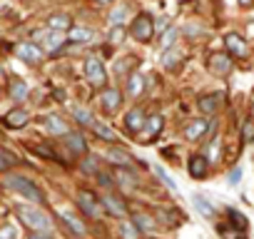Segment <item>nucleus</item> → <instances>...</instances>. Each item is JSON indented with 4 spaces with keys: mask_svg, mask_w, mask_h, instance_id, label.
<instances>
[{
    "mask_svg": "<svg viewBox=\"0 0 254 239\" xmlns=\"http://www.w3.org/2000/svg\"><path fill=\"white\" fill-rule=\"evenodd\" d=\"M5 184H8L13 192H18L20 197H25V199L35 202V204H43V202H45V194H43V189H40V187H35V184H33V179H28V177L10 175V177L5 179Z\"/></svg>",
    "mask_w": 254,
    "mask_h": 239,
    "instance_id": "f257e3e1",
    "label": "nucleus"
},
{
    "mask_svg": "<svg viewBox=\"0 0 254 239\" xmlns=\"http://www.w3.org/2000/svg\"><path fill=\"white\" fill-rule=\"evenodd\" d=\"M15 214H18V219H20L28 229H33V232H48V229H50L48 214L40 212V209H35V207L20 204V207H15Z\"/></svg>",
    "mask_w": 254,
    "mask_h": 239,
    "instance_id": "f03ea898",
    "label": "nucleus"
},
{
    "mask_svg": "<svg viewBox=\"0 0 254 239\" xmlns=\"http://www.w3.org/2000/svg\"><path fill=\"white\" fill-rule=\"evenodd\" d=\"M85 77H87V82H90L95 90H102V87L107 85V72H105L102 60L87 58V60H85Z\"/></svg>",
    "mask_w": 254,
    "mask_h": 239,
    "instance_id": "7ed1b4c3",
    "label": "nucleus"
},
{
    "mask_svg": "<svg viewBox=\"0 0 254 239\" xmlns=\"http://www.w3.org/2000/svg\"><path fill=\"white\" fill-rule=\"evenodd\" d=\"M130 33H132L135 40H140V43H150L152 35H155V23H152V18H150L147 13H140V15L132 20Z\"/></svg>",
    "mask_w": 254,
    "mask_h": 239,
    "instance_id": "20e7f679",
    "label": "nucleus"
},
{
    "mask_svg": "<svg viewBox=\"0 0 254 239\" xmlns=\"http://www.w3.org/2000/svg\"><path fill=\"white\" fill-rule=\"evenodd\" d=\"M33 38H38V43H43V48L48 50V53H55V50H60L63 45H65V35L60 33V30H40V33H35Z\"/></svg>",
    "mask_w": 254,
    "mask_h": 239,
    "instance_id": "39448f33",
    "label": "nucleus"
},
{
    "mask_svg": "<svg viewBox=\"0 0 254 239\" xmlns=\"http://www.w3.org/2000/svg\"><path fill=\"white\" fill-rule=\"evenodd\" d=\"M15 55L28 65H38L43 60V48L38 43H20V45H15Z\"/></svg>",
    "mask_w": 254,
    "mask_h": 239,
    "instance_id": "423d86ee",
    "label": "nucleus"
},
{
    "mask_svg": "<svg viewBox=\"0 0 254 239\" xmlns=\"http://www.w3.org/2000/svg\"><path fill=\"white\" fill-rule=\"evenodd\" d=\"M77 204H80V209H82L87 217H92V219H97V217L102 214V199L97 202V197H95L92 192H80V194H77Z\"/></svg>",
    "mask_w": 254,
    "mask_h": 239,
    "instance_id": "0eeeda50",
    "label": "nucleus"
},
{
    "mask_svg": "<svg viewBox=\"0 0 254 239\" xmlns=\"http://www.w3.org/2000/svg\"><path fill=\"white\" fill-rule=\"evenodd\" d=\"M145 125H147V120H145V112L140 107H135V110H130L125 115V130H127V135H140Z\"/></svg>",
    "mask_w": 254,
    "mask_h": 239,
    "instance_id": "6e6552de",
    "label": "nucleus"
},
{
    "mask_svg": "<svg viewBox=\"0 0 254 239\" xmlns=\"http://www.w3.org/2000/svg\"><path fill=\"white\" fill-rule=\"evenodd\" d=\"M3 122H5V127H10V130H20V127H25V125L30 122V112L23 110V107H15V110H10V112L3 117Z\"/></svg>",
    "mask_w": 254,
    "mask_h": 239,
    "instance_id": "1a4fd4ad",
    "label": "nucleus"
},
{
    "mask_svg": "<svg viewBox=\"0 0 254 239\" xmlns=\"http://www.w3.org/2000/svg\"><path fill=\"white\" fill-rule=\"evenodd\" d=\"M209 70L214 75H227L232 70V55L229 53H214V55H209Z\"/></svg>",
    "mask_w": 254,
    "mask_h": 239,
    "instance_id": "9d476101",
    "label": "nucleus"
},
{
    "mask_svg": "<svg viewBox=\"0 0 254 239\" xmlns=\"http://www.w3.org/2000/svg\"><path fill=\"white\" fill-rule=\"evenodd\" d=\"M224 45H227V53L234 55V58H247V55H249V48H247L244 40H242L239 35H234V33H229V35L224 38Z\"/></svg>",
    "mask_w": 254,
    "mask_h": 239,
    "instance_id": "9b49d317",
    "label": "nucleus"
},
{
    "mask_svg": "<svg viewBox=\"0 0 254 239\" xmlns=\"http://www.w3.org/2000/svg\"><path fill=\"white\" fill-rule=\"evenodd\" d=\"M102 110L105 112H117L120 110V105H122V95H120V90H115V87H110V90H102Z\"/></svg>",
    "mask_w": 254,
    "mask_h": 239,
    "instance_id": "f8f14e48",
    "label": "nucleus"
},
{
    "mask_svg": "<svg viewBox=\"0 0 254 239\" xmlns=\"http://www.w3.org/2000/svg\"><path fill=\"white\" fill-rule=\"evenodd\" d=\"M207 130H209V122H207V120H194V122H190V125L185 127V140L194 142V140H199Z\"/></svg>",
    "mask_w": 254,
    "mask_h": 239,
    "instance_id": "ddd939ff",
    "label": "nucleus"
},
{
    "mask_svg": "<svg viewBox=\"0 0 254 239\" xmlns=\"http://www.w3.org/2000/svg\"><path fill=\"white\" fill-rule=\"evenodd\" d=\"M187 172H190L194 179L207 177V157H202V155H192V157H190V165H187Z\"/></svg>",
    "mask_w": 254,
    "mask_h": 239,
    "instance_id": "4468645a",
    "label": "nucleus"
},
{
    "mask_svg": "<svg viewBox=\"0 0 254 239\" xmlns=\"http://www.w3.org/2000/svg\"><path fill=\"white\" fill-rule=\"evenodd\" d=\"M102 207H105L110 214L120 217V219H125V217H127V207L122 204V199H117V197H112V194L102 197Z\"/></svg>",
    "mask_w": 254,
    "mask_h": 239,
    "instance_id": "2eb2a0df",
    "label": "nucleus"
},
{
    "mask_svg": "<svg viewBox=\"0 0 254 239\" xmlns=\"http://www.w3.org/2000/svg\"><path fill=\"white\" fill-rule=\"evenodd\" d=\"M67 38H70V43L87 45V43L95 40V33H92L90 28H70V30H67Z\"/></svg>",
    "mask_w": 254,
    "mask_h": 239,
    "instance_id": "dca6fc26",
    "label": "nucleus"
},
{
    "mask_svg": "<svg viewBox=\"0 0 254 239\" xmlns=\"http://www.w3.org/2000/svg\"><path fill=\"white\" fill-rule=\"evenodd\" d=\"M197 105H199V110L204 115H214L219 110V105H222V95H204V97H199Z\"/></svg>",
    "mask_w": 254,
    "mask_h": 239,
    "instance_id": "f3484780",
    "label": "nucleus"
},
{
    "mask_svg": "<svg viewBox=\"0 0 254 239\" xmlns=\"http://www.w3.org/2000/svg\"><path fill=\"white\" fill-rule=\"evenodd\" d=\"M142 90H145V77L142 75H130V80H127V87H125V92H127V97H140L142 95Z\"/></svg>",
    "mask_w": 254,
    "mask_h": 239,
    "instance_id": "a211bd4d",
    "label": "nucleus"
},
{
    "mask_svg": "<svg viewBox=\"0 0 254 239\" xmlns=\"http://www.w3.org/2000/svg\"><path fill=\"white\" fill-rule=\"evenodd\" d=\"M65 145H67L75 155H85V152H87V145H85V137H82V135L67 132V135H65Z\"/></svg>",
    "mask_w": 254,
    "mask_h": 239,
    "instance_id": "6ab92c4d",
    "label": "nucleus"
},
{
    "mask_svg": "<svg viewBox=\"0 0 254 239\" xmlns=\"http://www.w3.org/2000/svg\"><path fill=\"white\" fill-rule=\"evenodd\" d=\"M45 127H48V132H53V135H60V137H65L70 130H67V125L63 122V120L58 117V115H50L48 120H45Z\"/></svg>",
    "mask_w": 254,
    "mask_h": 239,
    "instance_id": "aec40b11",
    "label": "nucleus"
},
{
    "mask_svg": "<svg viewBox=\"0 0 254 239\" xmlns=\"http://www.w3.org/2000/svg\"><path fill=\"white\" fill-rule=\"evenodd\" d=\"M107 160H110L112 165H117V167H130V165H132V157L127 155L125 150H117V147L107 152Z\"/></svg>",
    "mask_w": 254,
    "mask_h": 239,
    "instance_id": "412c9836",
    "label": "nucleus"
},
{
    "mask_svg": "<svg viewBox=\"0 0 254 239\" xmlns=\"http://www.w3.org/2000/svg\"><path fill=\"white\" fill-rule=\"evenodd\" d=\"M60 219L67 224V229L72 232V234H77V237H85L87 234V229H85V224L77 219V217H72V214H60Z\"/></svg>",
    "mask_w": 254,
    "mask_h": 239,
    "instance_id": "4be33fe9",
    "label": "nucleus"
},
{
    "mask_svg": "<svg viewBox=\"0 0 254 239\" xmlns=\"http://www.w3.org/2000/svg\"><path fill=\"white\" fill-rule=\"evenodd\" d=\"M15 165H18V157H15L10 150L0 147V172H10Z\"/></svg>",
    "mask_w": 254,
    "mask_h": 239,
    "instance_id": "5701e85b",
    "label": "nucleus"
},
{
    "mask_svg": "<svg viewBox=\"0 0 254 239\" xmlns=\"http://www.w3.org/2000/svg\"><path fill=\"white\" fill-rule=\"evenodd\" d=\"M48 25H50L53 30H60V33H65V30H70V28H72L70 18H67V15H63V13H58V15H50Z\"/></svg>",
    "mask_w": 254,
    "mask_h": 239,
    "instance_id": "b1692460",
    "label": "nucleus"
},
{
    "mask_svg": "<svg viewBox=\"0 0 254 239\" xmlns=\"http://www.w3.org/2000/svg\"><path fill=\"white\" fill-rule=\"evenodd\" d=\"M90 127H92V132H95L100 140H105V142H115V140H117V137H115V130H110L105 122H92Z\"/></svg>",
    "mask_w": 254,
    "mask_h": 239,
    "instance_id": "393cba45",
    "label": "nucleus"
},
{
    "mask_svg": "<svg viewBox=\"0 0 254 239\" xmlns=\"http://www.w3.org/2000/svg\"><path fill=\"white\" fill-rule=\"evenodd\" d=\"M10 97L13 100H25L28 97V85L23 82V80H13V85H10Z\"/></svg>",
    "mask_w": 254,
    "mask_h": 239,
    "instance_id": "a878e982",
    "label": "nucleus"
},
{
    "mask_svg": "<svg viewBox=\"0 0 254 239\" xmlns=\"http://www.w3.org/2000/svg\"><path fill=\"white\" fill-rule=\"evenodd\" d=\"M120 234H122V239H137V237H140V229H137L135 222H122Z\"/></svg>",
    "mask_w": 254,
    "mask_h": 239,
    "instance_id": "bb28decb",
    "label": "nucleus"
},
{
    "mask_svg": "<svg viewBox=\"0 0 254 239\" xmlns=\"http://www.w3.org/2000/svg\"><path fill=\"white\" fill-rule=\"evenodd\" d=\"M180 62H182V53H177V50H175V53H167V55H165V60H162L165 70H170V72H172V70H177V67H180Z\"/></svg>",
    "mask_w": 254,
    "mask_h": 239,
    "instance_id": "cd10ccee",
    "label": "nucleus"
},
{
    "mask_svg": "<svg viewBox=\"0 0 254 239\" xmlns=\"http://www.w3.org/2000/svg\"><path fill=\"white\" fill-rule=\"evenodd\" d=\"M194 207H197L207 219H214V207H209V204H207V199H204L202 194H194Z\"/></svg>",
    "mask_w": 254,
    "mask_h": 239,
    "instance_id": "c85d7f7f",
    "label": "nucleus"
},
{
    "mask_svg": "<svg viewBox=\"0 0 254 239\" xmlns=\"http://www.w3.org/2000/svg\"><path fill=\"white\" fill-rule=\"evenodd\" d=\"M162 125H165V120H162V115H152V117H150V122H147L150 137H157V135L162 132Z\"/></svg>",
    "mask_w": 254,
    "mask_h": 239,
    "instance_id": "c756f323",
    "label": "nucleus"
},
{
    "mask_svg": "<svg viewBox=\"0 0 254 239\" xmlns=\"http://www.w3.org/2000/svg\"><path fill=\"white\" fill-rule=\"evenodd\" d=\"M227 214H229V222H232V227H237L239 232H244L247 229V219H244V214H239L237 209H227Z\"/></svg>",
    "mask_w": 254,
    "mask_h": 239,
    "instance_id": "7c9ffc66",
    "label": "nucleus"
},
{
    "mask_svg": "<svg viewBox=\"0 0 254 239\" xmlns=\"http://www.w3.org/2000/svg\"><path fill=\"white\" fill-rule=\"evenodd\" d=\"M72 117L77 120L80 125H92V115H90V110H85V107H72Z\"/></svg>",
    "mask_w": 254,
    "mask_h": 239,
    "instance_id": "2f4dec72",
    "label": "nucleus"
},
{
    "mask_svg": "<svg viewBox=\"0 0 254 239\" xmlns=\"http://www.w3.org/2000/svg\"><path fill=\"white\" fill-rule=\"evenodd\" d=\"M127 13H130V10H127V5H117V8L110 13V23H112V25H122L125 18H127Z\"/></svg>",
    "mask_w": 254,
    "mask_h": 239,
    "instance_id": "473e14b6",
    "label": "nucleus"
},
{
    "mask_svg": "<svg viewBox=\"0 0 254 239\" xmlns=\"http://www.w3.org/2000/svg\"><path fill=\"white\" fill-rule=\"evenodd\" d=\"M177 38H180V33H177L175 28H167V33L162 35V43H160V45L167 50V48H172V45H175V40H177Z\"/></svg>",
    "mask_w": 254,
    "mask_h": 239,
    "instance_id": "72a5a7b5",
    "label": "nucleus"
},
{
    "mask_svg": "<svg viewBox=\"0 0 254 239\" xmlns=\"http://www.w3.org/2000/svg\"><path fill=\"white\" fill-rule=\"evenodd\" d=\"M135 224H137V229H142V232H152V229H155V222H152L150 217H145V214H137V217H135Z\"/></svg>",
    "mask_w": 254,
    "mask_h": 239,
    "instance_id": "f704fd0d",
    "label": "nucleus"
},
{
    "mask_svg": "<svg viewBox=\"0 0 254 239\" xmlns=\"http://www.w3.org/2000/svg\"><path fill=\"white\" fill-rule=\"evenodd\" d=\"M155 214H157V217H162V222H165V224H170V227H172V224H177V214H175V212H170V209H155Z\"/></svg>",
    "mask_w": 254,
    "mask_h": 239,
    "instance_id": "c9c22d12",
    "label": "nucleus"
},
{
    "mask_svg": "<svg viewBox=\"0 0 254 239\" xmlns=\"http://www.w3.org/2000/svg\"><path fill=\"white\" fill-rule=\"evenodd\" d=\"M155 175H157V177H160V179H162V182H165V184H167V187L172 189V192H177V184H175V182L170 179V175H167V172H165L162 167H155Z\"/></svg>",
    "mask_w": 254,
    "mask_h": 239,
    "instance_id": "e433bc0d",
    "label": "nucleus"
},
{
    "mask_svg": "<svg viewBox=\"0 0 254 239\" xmlns=\"http://www.w3.org/2000/svg\"><path fill=\"white\" fill-rule=\"evenodd\" d=\"M0 239H18V232H15V227H10V224L0 227Z\"/></svg>",
    "mask_w": 254,
    "mask_h": 239,
    "instance_id": "4c0bfd02",
    "label": "nucleus"
},
{
    "mask_svg": "<svg viewBox=\"0 0 254 239\" xmlns=\"http://www.w3.org/2000/svg\"><path fill=\"white\" fill-rule=\"evenodd\" d=\"M242 137H244V142H249V140L254 137V122H252V120H247V122H244V130H242Z\"/></svg>",
    "mask_w": 254,
    "mask_h": 239,
    "instance_id": "58836bf2",
    "label": "nucleus"
},
{
    "mask_svg": "<svg viewBox=\"0 0 254 239\" xmlns=\"http://www.w3.org/2000/svg\"><path fill=\"white\" fill-rule=\"evenodd\" d=\"M125 38V30H122V25H115L112 30H110V43H120Z\"/></svg>",
    "mask_w": 254,
    "mask_h": 239,
    "instance_id": "ea45409f",
    "label": "nucleus"
},
{
    "mask_svg": "<svg viewBox=\"0 0 254 239\" xmlns=\"http://www.w3.org/2000/svg\"><path fill=\"white\" fill-rule=\"evenodd\" d=\"M239 177H242V170H239V167H234V170L229 172V177H227V179H229V184L234 187V184L239 182Z\"/></svg>",
    "mask_w": 254,
    "mask_h": 239,
    "instance_id": "a19ab883",
    "label": "nucleus"
},
{
    "mask_svg": "<svg viewBox=\"0 0 254 239\" xmlns=\"http://www.w3.org/2000/svg\"><path fill=\"white\" fill-rule=\"evenodd\" d=\"M97 179H100V184H102V187H112V177H110V175L100 172V175H97Z\"/></svg>",
    "mask_w": 254,
    "mask_h": 239,
    "instance_id": "79ce46f5",
    "label": "nucleus"
},
{
    "mask_svg": "<svg viewBox=\"0 0 254 239\" xmlns=\"http://www.w3.org/2000/svg\"><path fill=\"white\" fill-rule=\"evenodd\" d=\"M82 170H85V172H97V162H92V160H85V162H82Z\"/></svg>",
    "mask_w": 254,
    "mask_h": 239,
    "instance_id": "37998d69",
    "label": "nucleus"
},
{
    "mask_svg": "<svg viewBox=\"0 0 254 239\" xmlns=\"http://www.w3.org/2000/svg\"><path fill=\"white\" fill-rule=\"evenodd\" d=\"M219 234H222L224 239H237V232H229L227 227H219Z\"/></svg>",
    "mask_w": 254,
    "mask_h": 239,
    "instance_id": "c03bdc74",
    "label": "nucleus"
},
{
    "mask_svg": "<svg viewBox=\"0 0 254 239\" xmlns=\"http://www.w3.org/2000/svg\"><path fill=\"white\" fill-rule=\"evenodd\" d=\"M165 28H167V18H160L157 25H155V33H160V30H165Z\"/></svg>",
    "mask_w": 254,
    "mask_h": 239,
    "instance_id": "a18cd8bd",
    "label": "nucleus"
},
{
    "mask_svg": "<svg viewBox=\"0 0 254 239\" xmlns=\"http://www.w3.org/2000/svg\"><path fill=\"white\" fill-rule=\"evenodd\" d=\"M28 239H50V237H48L45 232H33V234H30Z\"/></svg>",
    "mask_w": 254,
    "mask_h": 239,
    "instance_id": "49530a36",
    "label": "nucleus"
},
{
    "mask_svg": "<svg viewBox=\"0 0 254 239\" xmlns=\"http://www.w3.org/2000/svg\"><path fill=\"white\" fill-rule=\"evenodd\" d=\"M247 35H249V38H254V23H249V25H247Z\"/></svg>",
    "mask_w": 254,
    "mask_h": 239,
    "instance_id": "de8ad7c7",
    "label": "nucleus"
},
{
    "mask_svg": "<svg viewBox=\"0 0 254 239\" xmlns=\"http://www.w3.org/2000/svg\"><path fill=\"white\" fill-rule=\"evenodd\" d=\"M252 3H254V0H239V5H242V8H249Z\"/></svg>",
    "mask_w": 254,
    "mask_h": 239,
    "instance_id": "09e8293b",
    "label": "nucleus"
},
{
    "mask_svg": "<svg viewBox=\"0 0 254 239\" xmlns=\"http://www.w3.org/2000/svg\"><path fill=\"white\" fill-rule=\"evenodd\" d=\"M97 3H102V5H107V3H115V0H97Z\"/></svg>",
    "mask_w": 254,
    "mask_h": 239,
    "instance_id": "8fccbe9b",
    "label": "nucleus"
}]
</instances>
